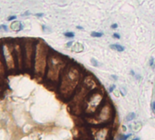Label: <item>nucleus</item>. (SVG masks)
<instances>
[{
	"instance_id": "1",
	"label": "nucleus",
	"mask_w": 155,
	"mask_h": 140,
	"mask_svg": "<svg viewBox=\"0 0 155 140\" xmlns=\"http://www.w3.org/2000/svg\"><path fill=\"white\" fill-rule=\"evenodd\" d=\"M82 82V73L80 67L70 64L65 68L58 82V94L64 100L73 98L81 83Z\"/></svg>"
},
{
	"instance_id": "25",
	"label": "nucleus",
	"mask_w": 155,
	"mask_h": 140,
	"mask_svg": "<svg viewBox=\"0 0 155 140\" xmlns=\"http://www.w3.org/2000/svg\"><path fill=\"white\" fill-rule=\"evenodd\" d=\"M35 16L38 17V18H42V17L44 16V14H43V13H38V14H36Z\"/></svg>"
},
{
	"instance_id": "8",
	"label": "nucleus",
	"mask_w": 155,
	"mask_h": 140,
	"mask_svg": "<svg viewBox=\"0 0 155 140\" xmlns=\"http://www.w3.org/2000/svg\"><path fill=\"white\" fill-rule=\"evenodd\" d=\"M90 135L92 140H110L111 128L107 126H96L90 129Z\"/></svg>"
},
{
	"instance_id": "17",
	"label": "nucleus",
	"mask_w": 155,
	"mask_h": 140,
	"mask_svg": "<svg viewBox=\"0 0 155 140\" xmlns=\"http://www.w3.org/2000/svg\"><path fill=\"white\" fill-rule=\"evenodd\" d=\"M64 36L68 38H73L75 37V34L73 32H66L64 33Z\"/></svg>"
},
{
	"instance_id": "22",
	"label": "nucleus",
	"mask_w": 155,
	"mask_h": 140,
	"mask_svg": "<svg viewBox=\"0 0 155 140\" xmlns=\"http://www.w3.org/2000/svg\"><path fill=\"white\" fill-rule=\"evenodd\" d=\"M1 29H3V30H5L6 32H8V30L6 25H2V26H0V30H1Z\"/></svg>"
},
{
	"instance_id": "19",
	"label": "nucleus",
	"mask_w": 155,
	"mask_h": 140,
	"mask_svg": "<svg viewBox=\"0 0 155 140\" xmlns=\"http://www.w3.org/2000/svg\"><path fill=\"white\" fill-rule=\"evenodd\" d=\"M91 62H92V65H93L94 66H99V65H100V64L98 63L97 60H95V58H91Z\"/></svg>"
},
{
	"instance_id": "12",
	"label": "nucleus",
	"mask_w": 155,
	"mask_h": 140,
	"mask_svg": "<svg viewBox=\"0 0 155 140\" xmlns=\"http://www.w3.org/2000/svg\"><path fill=\"white\" fill-rule=\"evenodd\" d=\"M5 62L4 59L2 58V55L0 53V77L5 74Z\"/></svg>"
},
{
	"instance_id": "31",
	"label": "nucleus",
	"mask_w": 155,
	"mask_h": 140,
	"mask_svg": "<svg viewBox=\"0 0 155 140\" xmlns=\"http://www.w3.org/2000/svg\"><path fill=\"white\" fill-rule=\"evenodd\" d=\"M28 15H30V13H29V12H26L25 14H23V16H28Z\"/></svg>"
},
{
	"instance_id": "24",
	"label": "nucleus",
	"mask_w": 155,
	"mask_h": 140,
	"mask_svg": "<svg viewBox=\"0 0 155 140\" xmlns=\"http://www.w3.org/2000/svg\"><path fill=\"white\" fill-rule=\"evenodd\" d=\"M110 27H111V28H112V29H115V28H117V27H118V24L114 23V24H112Z\"/></svg>"
},
{
	"instance_id": "5",
	"label": "nucleus",
	"mask_w": 155,
	"mask_h": 140,
	"mask_svg": "<svg viewBox=\"0 0 155 140\" xmlns=\"http://www.w3.org/2000/svg\"><path fill=\"white\" fill-rule=\"evenodd\" d=\"M114 116V110L110 102H105L101 109L91 117H87L88 123L93 126H106L111 122Z\"/></svg>"
},
{
	"instance_id": "6",
	"label": "nucleus",
	"mask_w": 155,
	"mask_h": 140,
	"mask_svg": "<svg viewBox=\"0 0 155 140\" xmlns=\"http://www.w3.org/2000/svg\"><path fill=\"white\" fill-rule=\"evenodd\" d=\"M35 49L36 44L32 39H24L22 42V50H23V61L24 66L27 69H31L34 63V56H35Z\"/></svg>"
},
{
	"instance_id": "16",
	"label": "nucleus",
	"mask_w": 155,
	"mask_h": 140,
	"mask_svg": "<svg viewBox=\"0 0 155 140\" xmlns=\"http://www.w3.org/2000/svg\"><path fill=\"white\" fill-rule=\"evenodd\" d=\"M131 135V134H127V135H121L119 136L118 140H127L130 136Z\"/></svg>"
},
{
	"instance_id": "2",
	"label": "nucleus",
	"mask_w": 155,
	"mask_h": 140,
	"mask_svg": "<svg viewBox=\"0 0 155 140\" xmlns=\"http://www.w3.org/2000/svg\"><path fill=\"white\" fill-rule=\"evenodd\" d=\"M67 66L68 62L61 55H58L55 52L50 53L48 55L46 70L47 80L53 85L58 84L60 77Z\"/></svg>"
},
{
	"instance_id": "20",
	"label": "nucleus",
	"mask_w": 155,
	"mask_h": 140,
	"mask_svg": "<svg viewBox=\"0 0 155 140\" xmlns=\"http://www.w3.org/2000/svg\"><path fill=\"white\" fill-rule=\"evenodd\" d=\"M112 37H113V38H116V39H120V34H118V33H114V34L112 35Z\"/></svg>"
},
{
	"instance_id": "9",
	"label": "nucleus",
	"mask_w": 155,
	"mask_h": 140,
	"mask_svg": "<svg viewBox=\"0 0 155 140\" xmlns=\"http://www.w3.org/2000/svg\"><path fill=\"white\" fill-rule=\"evenodd\" d=\"M14 49H15V56H16V62L18 64V68H22V65H24L23 61V50H22V43L20 44L18 40L14 42Z\"/></svg>"
},
{
	"instance_id": "30",
	"label": "nucleus",
	"mask_w": 155,
	"mask_h": 140,
	"mask_svg": "<svg viewBox=\"0 0 155 140\" xmlns=\"http://www.w3.org/2000/svg\"><path fill=\"white\" fill-rule=\"evenodd\" d=\"M152 109L153 110H155V101L153 102V104H152Z\"/></svg>"
},
{
	"instance_id": "13",
	"label": "nucleus",
	"mask_w": 155,
	"mask_h": 140,
	"mask_svg": "<svg viewBox=\"0 0 155 140\" xmlns=\"http://www.w3.org/2000/svg\"><path fill=\"white\" fill-rule=\"evenodd\" d=\"M110 48L111 49H114V50H117L119 52H123L125 47L121 45H119V44H113V45H110Z\"/></svg>"
},
{
	"instance_id": "15",
	"label": "nucleus",
	"mask_w": 155,
	"mask_h": 140,
	"mask_svg": "<svg viewBox=\"0 0 155 140\" xmlns=\"http://www.w3.org/2000/svg\"><path fill=\"white\" fill-rule=\"evenodd\" d=\"M91 36L92 37H101L103 36V33H101V32H95V31H93V32H91Z\"/></svg>"
},
{
	"instance_id": "32",
	"label": "nucleus",
	"mask_w": 155,
	"mask_h": 140,
	"mask_svg": "<svg viewBox=\"0 0 155 140\" xmlns=\"http://www.w3.org/2000/svg\"><path fill=\"white\" fill-rule=\"evenodd\" d=\"M132 140H140V138H139V137H136V138H134V139H132Z\"/></svg>"
},
{
	"instance_id": "18",
	"label": "nucleus",
	"mask_w": 155,
	"mask_h": 140,
	"mask_svg": "<svg viewBox=\"0 0 155 140\" xmlns=\"http://www.w3.org/2000/svg\"><path fill=\"white\" fill-rule=\"evenodd\" d=\"M149 65H150V66L152 69H154V67H155V64H154V58H153V57H150V58Z\"/></svg>"
},
{
	"instance_id": "3",
	"label": "nucleus",
	"mask_w": 155,
	"mask_h": 140,
	"mask_svg": "<svg viewBox=\"0 0 155 140\" xmlns=\"http://www.w3.org/2000/svg\"><path fill=\"white\" fill-rule=\"evenodd\" d=\"M104 92L101 90H93L86 97L82 103L81 112L87 116H93L105 103Z\"/></svg>"
},
{
	"instance_id": "14",
	"label": "nucleus",
	"mask_w": 155,
	"mask_h": 140,
	"mask_svg": "<svg viewBox=\"0 0 155 140\" xmlns=\"http://www.w3.org/2000/svg\"><path fill=\"white\" fill-rule=\"evenodd\" d=\"M135 117H136L135 113H130V114L126 116V120L130 122V121H132L133 119H135Z\"/></svg>"
},
{
	"instance_id": "27",
	"label": "nucleus",
	"mask_w": 155,
	"mask_h": 140,
	"mask_svg": "<svg viewBox=\"0 0 155 140\" xmlns=\"http://www.w3.org/2000/svg\"><path fill=\"white\" fill-rule=\"evenodd\" d=\"M72 44H73V41H70V42H68V43L67 44V46H68V47H69Z\"/></svg>"
},
{
	"instance_id": "7",
	"label": "nucleus",
	"mask_w": 155,
	"mask_h": 140,
	"mask_svg": "<svg viewBox=\"0 0 155 140\" xmlns=\"http://www.w3.org/2000/svg\"><path fill=\"white\" fill-rule=\"evenodd\" d=\"M1 49L3 51V59L6 64V66L8 70H13L16 67V56H15V49L14 43L11 42H4Z\"/></svg>"
},
{
	"instance_id": "11",
	"label": "nucleus",
	"mask_w": 155,
	"mask_h": 140,
	"mask_svg": "<svg viewBox=\"0 0 155 140\" xmlns=\"http://www.w3.org/2000/svg\"><path fill=\"white\" fill-rule=\"evenodd\" d=\"M11 29L16 31V32H19L23 29V25L21 24V22L15 21L11 24Z\"/></svg>"
},
{
	"instance_id": "21",
	"label": "nucleus",
	"mask_w": 155,
	"mask_h": 140,
	"mask_svg": "<svg viewBox=\"0 0 155 140\" xmlns=\"http://www.w3.org/2000/svg\"><path fill=\"white\" fill-rule=\"evenodd\" d=\"M14 19H17V16H11V17H8V21H12V20H14Z\"/></svg>"
},
{
	"instance_id": "26",
	"label": "nucleus",
	"mask_w": 155,
	"mask_h": 140,
	"mask_svg": "<svg viewBox=\"0 0 155 140\" xmlns=\"http://www.w3.org/2000/svg\"><path fill=\"white\" fill-rule=\"evenodd\" d=\"M130 75H131V76H134V77L136 76V74H135V72L133 71V70H130Z\"/></svg>"
},
{
	"instance_id": "29",
	"label": "nucleus",
	"mask_w": 155,
	"mask_h": 140,
	"mask_svg": "<svg viewBox=\"0 0 155 140\" xmlns=\"http://www.w3.org/2000/svg\"><path fill=\"white\" fill-rule=\"evenodd\" d=\"M77 29H81V30H82V29H83V27H81V26H78V27H77Z\"/></svg>"
},
{
	"instance_id": "4",
	"label": "nucleus",
	"mask_w": 155,
	"mask_h": 140,
	"mask_svg": "<svg viewBox=\"0 0 155 140\" xmlns=\"http://www.w3.org/2000/svg\"><path fill=\"white\" fill-rule=\"evenodd\" d=\"M48 55L49 53L47 45L43 41L39 40L36 44L34 63H33L35 75L38 78H42L46 74Z\"/></svg>"
},
{
	"instance_id": "28",
	"label": "nucleus",
	"mask_w": 155,
	"mask_h": 140,
	"mask_svg": "<svg viewBox=\"0 0 155 140\" xmlns=\"http://www.w3.org/2000/svg\"><path fill=\"white\" fill-rule=\"evenodd\" d=\"M111 77H112V78H113L114 80H117V79H118V78H117V76H115V75H112Z\"/></svg>"
},
{
	"instance_id": "10",
	"label": "nucleus",
	"mask_w": 155,
	"mask_h": 140,
	"mask_svg": "<svg viewBox=\"0 0 155 140\" xmlns=\"http://www.w3.org/2000/svg\"><path fill=\"white\" fill-rule=\"evenodd\" d=\"M81 85L84 86L88 90H90L91 92L95 90L96 88H97V83H96V80L93 78V77L91 76H86L84 77V78L82 79V82H81Z\"/></svg>"
},
{
	"instance_id": "23",
	"label": "nucleus",
	"mask_w": 155,
	"mask_h": 140,
	"mask_svg": "<svg viewBox=\"0 0 155 140\" xmlns=\"http://www.w3.org/2000/svg\"><path fill=\"white\" fill-rule=\"evenodd\" d=\"M115 88H116V86H115V85H112V86L109 88V92H110V93L113 92V91H114V89H115Z\"/></svg>"
}]
</instances>
